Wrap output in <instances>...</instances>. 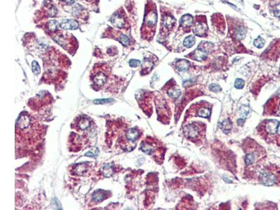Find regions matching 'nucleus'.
Returning <instances> with one entry per match:
<instances>
[{"label":"nucleus","instance_id":"obj_1","mask_svg":"<svg viewBox=\"0 0 280 210\" xmlns=\"http://www.w3.org/2000/svg\"><path fill=\"white\" fill-rule=\"evenodd\" d=\"M260 181L265 186H273L280 182V169L272 168L271 170L264 171L260 175Z\"/></svg>","mask_w":280,"mask_h":210},{"label":"nucleus","instance_id":"obj_2","mask_svg":"<svg viewBox=\"0 0 280 210\" xmlns=\"http://www.w3.org/2000/svg\"><path fill=\"white\" fill-rule=\"evenodd\" d=\"M279 121L277 120H268L265 122L264 130L271 142L280 146V137L278 134V126Z\"/></svg>","mask_w":280,"mask_h":210},{"label":"nucleus","instance_id":"obj_3","mask_svg":"<svg viewBox=\"0 0 280 210\" xmlns=\"http://www.w3.org/2000/svg\"><path fill=\"white\" fill-rule=\"evenodd\" d=\"M107 77H108V73H107L106 70H104V69L96 70L95 73L93 74L92 77L95 89L98 90L99 88H102L107 83Z\"/></svg>","mask_w":280,"mask_h":210},{"label":"nucleus","instance_id":"obj_4","mask_svg":"<svg viewBox=\"0 0 280 210\" xmlns=\"http://www.w3.org/2000/svg\"><path fill=\"white\" fill-rule=\"evenodd\" d=\"M184 133L188 139H193L198 137L200 134V129L198 125L195 123L188 124L184 129Z\"/></svg>","mask_w":280,"mask_h":210},{"label":"nucleus","instance_id":"obj_5","mask_svg":"<svg viewBox=\"0 0 280 210\" xmlns=\"http://www.w3.org/2000/svg\"><path fill=\"white\" fill-rule=\"evenodd\" d=\"M90 126V121L88 117L81 116L75 121L73 127L79 131H83L88 129Z\"/></svg>","mask_w":280,"mask_h":210},{"label":"nucleus","instance_id":"obj_6","mask_svg":"<svg viewBox=\"0 0 280 210\" xmlns=\"http://www.w3.org/2000/svg\"><path fill=\"white\" fill-rule=\"evenodd\" d=\"M157 22V13L155 11H148L144 18V23L147 27H152Z\"/></svg>","mask_w":280,"mask_h":210},{"label":"nucleus","instance_id":"obj_7","mask_svg":"<svg viewBox=\"0 0 280 210\" xmlns=\"http://www.w3.org/2000/svg\"><path fill=\"white\" fill-rule=\"evenodd\" d=\"M193 56L194 59L197 60V61H204L207 57V50L204 49L201 46H199V47L193 52Z\"/></svg>","mask_w":280,"mask_h":210},{"label":"nucleus","instance_id":"obj_8","mask_svg":"<svg viewBox=\"0 0 280 210\" xmlns=\"http://www.w3.org/2000/svg\"><path fill=\"white\" fill-rule=\"evenodd\" d=\"M111 22L115 27L118 28H123L125 26V18H123L122 14L121 13H116L112 16L111 18Z\"/></svg>","mask_w":280,"mask_h":210},{"label":"nucleus","instance_id":"obj_9","mask_svg":"<svg viewBox=\"0 0 280 210\" xmlns=\"http://www.w3.org/2000/svg\"><path fill=\"white\" fill-rule=\"evenodd\" d=\"M60 27L64 30H76L79 27V23L73 19L64 20L60 23Z\"/></svg>","mask_w":280,"mask_h":210},{"label":"nucleus","instance_id":"obj_10","mask_svg":"<svg viewBox=\"0 0 280 210\" xmlns=\"http://www.w3.org/2000/svg\"><path fill=\"white\" fill-rule=\"evenodd\" d=\"M208 27L205 23H197L193 29V32L196 35L202 37L207 31Z\"/></svg>","mask_w":280,"mask_h":210},{"label":"nucleus","instance_id":"obj_11","mask_svg":"<svg viewBox=\"0 0 280 210\" xmlns=\"http://www.w3.org/2000/svg\"><path fill=\"white\" fill-rule=\"evenodd\" d=\"M271 114L280 116V95L274 101L271 102Z\"/></svg>","mask_w":280,"mask_h":210},{"label":"nucleus","instance_id":"obj_12","mask_svg":"<svg viewBox=\"0 0 280 210\" xmlns=\"http://www.w3.org/2000/svg\"><path fill=\"white\" fill-rule=\"evenodd\" d=\"M180 25L182 27L184 28H188L190 27V26L193 25V18L190 14H186L182 16L180 19Z\"/></svg>","mask_w":280,"mask_h":210},{"label":"nucleus","instance_id":"obj_13","mask_svg":"<svg viewBox=\"0 0 280 210\" xmlns=\"http://www.w3.org/2000/svg\"><path fill=\"white\" fill-rule=\"evenodd\" d=\"M88 169V163H80V164L76 165L74 167V172L75 175H79V176H83L84 174L86 173V172Z\"/></svg>","mask_w":280,"mask_h":210},{"label":"nucleus","instance_id":"obj_14","mask_svg":"<svg viewBox=\"0 0 280 210\" xmlns=\"http://www.w3.org/2000/svg\"><path fill=\"white\" fill-rule=\"evenodd\" d=\"M107 197V193L104 191H95L93 194V200L95 203H99L102 202Z\"/></svg>","mask_w":280,"mask_h":210},{"label":"nucleus","instance_id":"obj_15","mask_svg":"<svg viewBox=\"0 0 280 210\" xmlns=\"http://www.w3.org/2000/svg\"><path fill=\"white\" fill-rule=\"evenodd\" d=\"M139 136V131L137 130H136L135 128H132L130 130H129L127 132L126 134V137L127 140L130 142H135V141H137V139H138V137Z\"/></svg>","mask_w":280,"mask_h":210},{"label":"nucleus","instance_id":"obj_16","mask_svg":"<svg viewBox=\"0 0 280 210\" xmlns=\"http://www.w3.org/2000/svg\"><path fill=\"white\" fill-rule=\"evenodd\" d=\"M176 67L179 71L186 72L190 67V63L186 60H179L176 62Z\"/></svg>","mask_w":280,"mask_h":210},{"label":"nucleus","instance_id":"obj_17","mask_svg":"<svg viewBox=\"0 0 280 210\" xmlns=\"http://www.w3.org/2000/svg\"><path fill=\"white\" fill-rule=\"evenodd\" d=\"M163 24L164 27L167 28V29H170V28H172L175 25L176 19L174 17H172V16H167L164 18Z\"/></svg>","mask_w":280,"mask_h":210},{"label":"nucleus","instance_id":"obj_18","mask_svg":"<svg viewBox=\"0 0 280 210\" xmlns=\"http://www.w3.org/2000/svg\"><path fill=\"white\" fill-rule=\"evenodd\" d=\"M141 150L143 151L144 153H147V154L151 155L153 154L154 152V148L153 146L150 144V143L147 142H143L141 144Z\"/></svg>","mask_w":280,"mask_h":210},{"label":"nucleus","instance_id":"obj_19","mask_svg":"<svg viewBox=\"0 0 280 210\" xmlns=\"http://www.w3.org/2000/svg\"><path fill=\"white\" fill-rule=\"evenodd\" d=\"M114 173V168L113 165L111 164L105 165L102 168V174L105 177H110L112 176Z\"/></svg>","mask_w":280,"mask_h":210},{"label":"nucleus","instance_id":"obj_20","mask_svg":"<svg viewBox=\"0 0 280 210\" xmlns=\"http://www.w3.org/2000/svg\"><path fill=\"white\" fill-rule=\"evenodd\" d=\"M221 128L223 132H224L225 134H228L230 132L231 129H232V122H231L230 120L229 119H226L223 121L221 124Z\"/></svg>","mask_w":280,"mask_h":210},{"label":"nucleus","instance_id":"obj_21","mask_svg":"<svg viewBox=\"0 0 280 210\" xmlns=\"http://www.w3.org/2000/svg\"><path fill=\"white\" fill-rule=\"evenodd\" d=\"M153 64L151 60L146 58V59L144 60L142 62V71H144L145 73L146 72H149L153 67Z\"/></svg>","mask_w":280,"mask_h":210},{"label":"nucleus","instance_id":"obj_22","mask_svg":"<svg viewBox=\"0 0 280 210\" xmlns=\"http://www.w3.org/2000/svg\"><path fill=\"white\" fill-rule=\"evenodd\" d=\"M195 43H196V38H195L193 36L190 35L184 39V46H185L186 48H191L192 46L194 45Z\"/></svg>","mask_w":280,"mask_h":210},{"label":"nucleus","instance_id":"obj_23","mask_svg":"<svg viewBox=\"0 0 280 210\" xmlns=\"http://www.w3.org/2000/svg\"><path fill=\"white\" fill-rule=\"evenodd\" d=\"M197 116H200V117H202V118H207L210 116V110L209 109L205 108V107L200 108V109L198 111Z\"/></svg>","mask_w":280,"mask_h":210},{"label":"nucleus","instance_id":"obj_24","mask_svg":"<svg viewBox=\"0 0 280 210\" xmlns=\"http://www.w3.org/2000/svg\"><path fill=\"white\" fill-rule=\"evenodd\" d=\"M46 26H47V29L50 32H56L58 30V28L60 25L56 21H50L47 23Z\"/></svg>","mask_w":280,"mask_h":210},{"label":"nucleus","instance_id":"obj_25","mask_svg":"<svg viewBox=\"0 0 280 210\" xmlns=\"http://www.w3.org/2000/svg\"><path fill=\"white\" fill-rule=\"evenodd\" d=\"M168 95H169L170 97H171L172 98L174 99H176L179 97L180 95H181V90L179 89H176V88H172L171 89H170L167 92Z\"/></svg>","mask_w":280,"mask_h":210},{"label":"nucleus","instance_id":"obj_26","mask_svg":"<svg viewBox=\"0 0 280 210\" xmlns=\"http://www.w3.org/2000/svg\"><path fill=\"white\" fill-rule=\"evenodd\" d=\"M245 35H246V30H244V27H238L236 30V32H235V36H236V38H237L238 39H244Z\"/></svg>","mask_w":280,"mask_h":210},{"label":"nucleus","instance_id":"obj_27","mask_svg":"<svg viewBox=\"0 0 280 210\" xmlns=\"http://www.w3.org/2000/svg\"><path fill=\"white\" fill-rule=\"evenodd\" d=\"M265 40L263 39L262 37H259L256 39L254 41H253V45H254L256 47L258 48H261L263 47V46L265 45Z\"/></svg>","mask_w":280,"mask_h":210},{"label":"nucleus","instance_id":"obj_28","mask_svg":"<svg viewBox=\"0 0 280 210\" xmlns=\"http://www.w3.org/2000/svg\"><path fill=\"white\" fill-rule=\"evenodd\" d=\"M118 39H119V41L121 42V43L122 44L123 46H127L129 45V44H130L129 38L127 37L126 35H125V34H120V36L119 37V38H118Z\"/></svg>","mask_w":280,"mask_h":210},{"label":"nucleus","instance_id":"obj_29","mask_svg":"<svg viewBox=\"0 0 280 210\" xmlns=\"http://www.w3.org/2000/svg\"><path fill=\"white\" fill-rule=\"evenodd\" d=\"M99 153V150L97 147H94V148H92L90 151H88L85 155L88 157H90V158H95L97 156Z\"/></svg>","mask_w":280,"mask_h":210},{"label":"nucleus","instance_id":"obj_30","mask_svg":"<svg viewBox=\"0 0 280 210\" xmlns=\"http://www.w3.org/2000/svg\"><path fill=\"white\" fill-rule=\"evenodd\" d=\"M255 160V155L253 153H249L245 157V163L247 165H250L253 164Z\"/></svg>","mask_w":280,"mask_h":210},{"label":"nucleus","instance_id":"obj_31","mask_svg":"<svg viewBox=\"0 0 280 210\" xmlns=\"http://www.w3.org/2000/svg\"><path fill=\"white\" fill-rule=\"evenodd\" d=\"M249 108L248 106H246V105H242L241 106L240 109H239V113H240L241 116L244 117V118H245L244 117H246L247 115L249 114Z\"/></svg>","mask_w":280,"mask_h":210},{"label":"nucleus","instance_id":"obj_32","mask_svg":"<svg viewBox=\"0 0 280 210\" xmlns=\"http://www.w3.org/2000/svg\"><path fill=\"white\" fill-rule=\"evenodd\" d=\"M244 86V81L242 78H237L235 81V87L237 89H242Z\"/></svg>","mask_w":280,"mask_h":210},{"label":"nucleus","instance_id":"obj_33","mask_svg":"<svg viewBox=\"0 0 280 210\" xmlns=\"http://www.w3.org/2000/svg\"><path fill=\"white\" fill-rule=\"evenodd\" d=\"M32 71L35 74H39L40 73L39 65L36 61H33L32 62Z\"/></svg>","mask_w":280,"mask_h":210},{"label":"nucleus","instance_id":"obj_34","mask_svg":"<svg viewBox=\"0 0 280 210\" xmlns=\"http://www.w3.org/2000/svg\"><path fill=\"white\" fill-rule=\"evenodd\" d=\"M209 88H210V90H211V91H213L215 92H218L221 90V88L220 86H219L218 84H211L210 87H209Z\"/></svg>","mask_w":280,"mask_h":210},{"label":"nucleus","instance_id":"obj_35","mask_svg":"<svg viewBox=\"0 0 280 210\" xmlns=\"http://www.w3.org/2000/svg\"><path fill=\"white\" fill-rule=\"evenodd\" d=\"M113 101L112 99H102V100H94V104H107V103H110Z\"/></svg>","mask_w":280,"mask_h":210},{"label":"nucleus","instance_id":"obj_36","mask_svg":"<svg viewBox=\"0 0 280 210\" xmlns=\"http://www.w3.org/2000/svg\"><path fill=\"white\" fill-rule=\"evenodd\" d=\"M129 64L131 67H137L140 64V61L138 60H130L129 62Z\"/></svg>","mask_w":280,"mask_h":210},{"label":"nucleus","instance_id":"obj_37","mask_svg":"<svg viewBox=\"0 0 280 210\" xmlns=\"http://www.w3.org/2000/svg\"><path fill=\"white\" fill-rule=\"evenodd\" d=\"M274 14L276 17L280 18V4L276 5L274 8Z\"/></svg>","mask_w":280,"mask_h":210},{"label":"nucleus","instance_id":"obj_38","mask_svg":"<svg viewBox=\"0 0 280 210\" xmlns=\"http://www.w3.org/2000/svg\"><path fill=\"white\" fill-rule=\"evenodd\" d=\"M67 5H72L74 3V0H65Z\"/></svg>","mask_w":280,"mask_h":210},{"label":"nucleus","instance_id":"obj_39","mask_svg":"<svg viewBox=\"0 0 280 210\" xmlns=\"http://www.w3.org/2000/svg\"><path fill=\"white\" fill-rule=\"evenodd\" d=\"M244 122V119L242 118H239L238 119V120H237V123H238V125L239 126H242V125L243 124V123Z\"/></svg>","mask_w":280,"mask_h":210},{"label":"nucleus","instance_id":"obj_40","mask_svg":"<svg viewBox=\"0 0 280 210\" xmlns=\"http://www.w3.org/2000/svg\"><path fill=\"white\" fill-rule=\"evenodd\" d=\"M58 1H65V0H58Z\"/></svg>","mask_w":280,"mask_h":210}]
</instances>
